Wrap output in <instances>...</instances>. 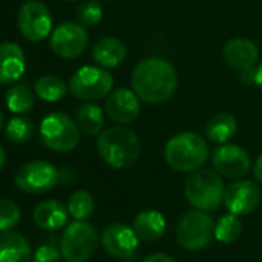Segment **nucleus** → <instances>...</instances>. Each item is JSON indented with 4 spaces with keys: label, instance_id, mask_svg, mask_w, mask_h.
Wrapping results in <instances>:
<instances>
[{
    "label": "nucleus",
    "instance_id": "f257e3e1",
    "mask_svg": "<svg viewBox=\"0 0 262 262\" xmlns=\"http://www.w3.org/2000/svg\"><path fill=\"white\" fill-rule=\"evenodd\" d=\"M131 86L141 100L158 105L167 102L174 94L178 74L168 60L162 57H147L133 70Z\"/></svg>",
    "mask_w": 262,
    "mask_h": 262
},
{
    "label": "nucleus",
    "instance_id": "f03ea898",
    "mask_svg": "<svg viewBox=\"0 0 262 262\" xmlns=\"http://www.w3.org/2000/svg\"><path fill=\"white\" fill-rule=\"evenodd\" d=\"M97 153L106 165L116 170H123L138 162L141 155V141L128 126H111L99 135Z\"/></svg>",
    "mask_w": 262,
    "mask_h": 262
},
{
    "label": "nucleus",
    "instance_id": "7ed1b4c3",
    "mask_svg": "<svg viewBox=\"0 0 262 262\" xmlns=\"http://www.w3.org/2000/svg\"><path fill=\"white\" fill-rule=\"evenodd\" d=\"M167 164L179 173H193L208 159V144L191 131L173 136L165 145Z\"/></svg>",
    "mask_w": 262,
    "mask_h": 262
},
{
    "label": "nucleus",
    "instance_id": "20e7f679",
    "mask_svg": "<svg viewBox=\"0 0 262 262\" xmlns=\"http://www.w3.org/2000/svg\"><path fill=\"white\" fill-rule=\"evenodd\" d=\"M224 182L217 171L196 170L185 181V198L198 210H214L224 202Z\"/></svg>",
    "mask_w": 262,
    "mask_h": 262
},
{
    "label": "nucleus",
    "instance_id": "39448f33",
    "mask_svg": "<svg viewBox=\"0 0 262 262\" xmlns=\"http://www.w3.org/2000/svg\"><path fill=\"white\" fill-rule=\"evenodd\" d=\"M40 141L42 144L56 151L68 153L73 151L80 141V129L68 114L51 113L40 123Z\"/></svg>",
    "mask_w": 262,
    "mask_h": 262
},
{
    "label": "nucleus",
    "instance_id": "423d86ee",
    "mask_svg": "<svg viewBox=\"0 0 262 262\" xmlns=\"http://www.w3.org/2000/svg\"><path fill=\"white\" fill-rule=\"evenodd\" d=\"M99 234L86 221H74L60 239V253L67 262H86L96 251Z\"/></svg>",
    "mask_w": 262,
    "mask_h": 262
},
{
    "label": "nucleus",
    "instance_id": "0eeeda50",
    "mask_svg": "<svg viewBox=\"0 0 262 262\" xmlns=\"http://www.w3.org/2000/svg\"><path fill=\"white\" fill-rule=\"evenodd\" d=\"M113 76L102 67H82L70 79V93L86 102L100 100L113 90Z\"/></svg>",
    "mask_w": 262,
    "mask_h": 262
},
{
    "label": "nucleus",
    "instance_id": "6e6552de",
    "mask_svg": "<svg viewBox=\"0 0 262 262\" xmlns=\"http://www.w3.org/2000/svg\"><path fill=\"white\" fill-rule=\"evenodd\" d=\"M214 236V222L204 210L185 213L176 228V239L181 247L190 251L202 250Z\"/></svg>",
    "mask_w": 262,
    "mask_h": 262
},
{
    "label": "nucleus",
    "instance_id": "1a4fd4ad",
    "mask_svg": "<svg viewBox=\"0 0 262 262\" xmlns=\"http://www.w3.org/2000/svg\"><path fill=\"white\" fill-rule=\"evenodd\" d=\"M60 181L59 170L47 161H31L24 164L16 176L14 182L19 190L28 194H42L53 190Z\"/></svg>",
    "mask_w": 262,
    "mask_h": 262
},
{
    "label": "nucleus",
    "instance_id": "9d476101",
    "mask_svg": "<svg viewBox=\"0 0 262 262\" xmlns=\"http://www.w3.org/2000/svg\"><path fill=\"white\" fill-rule=\"evenodd\" d=\"M17 25L22 36L31 42L45 40L53 30V17L40 0H27L19 10Z\"/></svg>",
    "mask_w": 262,
    "mask_h": 262
},
{
    "label": "nucleus",
    "instance_id": "9b49d317",
    "mask_svg": "<svg viewBox=\"0 0 262 262\" xmlns=\"http://www.w3.org/2000/svg\"><path fill=\"white\" fill-rule=\"evenodd\" d=\"M50 47L53 53L62 59H76L82 56L88 47V33L82 24H60L51 33Z\"/></svg>",
    "mask_w": 262,
    "mask_h": 262
},
{
    "label": "nucleus",
    "instance_id": "f8f14e48",
    "mask_svg": "<svg viewBox=\"0 0 262 262\" xmlns=\"http://www.w3.org/2000/svg\"><path fill=\"white\" fill-rule=\"evenodd\" d=\"M211 164L214 171L228 179H241L250 170L248 153L234 144H221L211 153Z\"/></svg>",
    "mask_w": 262,
    "mask_h": 262
},
{
    "label": "nucleus",
    "instance_id": "ddd939ff",
    "mask_svg": "<svg viewBox=\"0 0 262 262\" xmlns=\"http://www.w3.org/2000/svg\"><path fill=\"white\" fill-rule=\"evenodd\" d=\"M102 247L105 251L116 259L131 257L139 245V237L133 227L125 224H111L102 231Z\"/></svg>",
    "mask_w": 262,
    "mask_h": 262
},
{
    "label": "nucleus",
    "instance_id": "4468645a",
    "mask_svg": "<svg viewBox=\"0 0 262 262\" xmlns=\"http://www.w3.org/2000/svg\"><path fill=\"white\" fill-rule=\"evenodd\" d=\"M260 202V190L251 181H236L230 184L224 191L225 208L236 214H248L257 208Z\"/></svg>",
    "mask_w": 262,
    "mask_h": 262
},
{
    "label": "nucleus",
    "instance_id": "2eb2a0df",
    "mask_svg": "<svg viewBox=\"0 0 262 262\" xmlns=\"http://www.w3.org/2000/svg\"><path fill=\"white\" fill-rule=\"evenodd\" d=\"M139 100L141 99L133 90L117 88L106 96V102H105L106 116L119 125H128L131 122H135L141 111Z\"/></svg>",
    "mask_w": 262,
    "mask_h": 262
},
{
    "label": "nucleus",
    "instance_id": "dca6fc26",
    "mask_svg": "<svg viewBox=\"0 0 262 262\" xmlns=\"http://www.w3.org/2000/svg\"><path fill=\"white\" fill-rule=\"evenodd\" d=\"M27 70L25 53L14 42L0 43V83L8 85L17 82Z\"/></svg>",
    "mask_w": 262,
    "mask_h": 262
},
{
    "label": "nucleus",
    "instance_id": "f3484780",
    "mask_svg": "<svg viewBox=\"0 0 262 262\" xmlns=\"http://www.w3.org/2000/svg\"><path fill=\"white\" fill-rule=\"evenodd\" d=\"M222 56L231 68L241 71L256 65L259 59V50L250 39L234 37L224 45Z\"/></svg>",
    "mask_w": 262,
    "mask_h": 262
},
{
    "label": "nucleus",
    "instance_id": "a211bd4d",
    "mask_svg": "<svg viewBox=\"0 0 262 262\" xmlns=\"http://www.w3.org/2000/svg\"><path fill=\"white\" fill-rule=\"evenodd\" d=\"M33 257L31 245L17 231H0V262H30Z\"/></svg>",
    "mask_w": 262,
    "mask_h": 262
},
{
    "label": "nucleus",
    "instance_id": "6ab92c4d",
    "mask_svg": "<svg viewBox=\"0 0 262 262\" xmlns=\"http://www.w3.org/2000/svg\"><path fill=\"white\" fill-rule=\"evenodd\" d=\"M68 207L62 202L50 199L36 205L33 211V219L37 227L43 230H59L68 221Z\"/></svg>",
    "mask_w": 262,
    "mask_h": 262
},
{
    "label": "nucleus",
    "instance_id": "aec40b11",
    "mask_svg": "<svg viewBox=\"0 0 262 262\" xmlns=\"http://www.w3.org/2000/svg\"><path fill=\"white\" fill-rule=\"evenodd\" d=\"M126 57V45L117 37H103L93 48V59L102 68H116Z\"/></svg>",
    "mask_w": 262,
    "mask_h": 262
},
{
    "label": "nucleus",
    "instance_id": "412c9836",
    "mask_svg": "<svg viewBox=\"0 0 262 262\" xmlns=\"http://www.w3.org/2000/svg\"><path fill=\"white\" fill-rule=\"evenodd\" d=\"M167 228L165 224V217L162 213L156 211V210H145L141 211L133 222V230L136 231L138 237L141 241H156L159 237L164 236Z\"/></svg>",
    "mask_w": 262,
    "mask_h": 262
},
{
    "label": "nucleus",
    "instance_id": "4be33fe9",
    "mask_svg": "<svg viewBox=\"0 0 262 262\" xmlns=\"http://www.w3.org/2000/svg\"><path fill=\"white\" fill-rule=\"evenodd\" d=\"M236 131H237V120L230 113L214 114L205 126L207 138L216 144H225L236 135Z\"/></svg>",
    "mask_w": 262,
    "mask_h": 262
},
{
    "label": "nucleus",
    "instance_id": "5701e85b",
    "mask_svg": "<svg viewBox=\"0 0 262 262\" xmlns=\"http://www.w3.org/2000/svg\"><path fill=\"white\" fill-rule=\"evenodd\" d=\"M105 116L100 106L86 102L82 106H79L76 113V123L79 129L86 136H99L103 128Z\"/></svg>",
    "mask_w": 262,
    "mask_h": 262
},
{
    "label": "nucleus",
    "instance_id": "b1692460",
    "mask_svg": "<svg viewBox=\"0 0 262 262\" xmlns=\"http://www.w3.org/2000/svg\"><path fill=\"white\" fill-rule=\"evenodd\" d=\"M68 85L57 76H42L36 80L34 91L45 102H59L68 93Z\"/></svg>",
    "mask_w": 262,
    "mask_h": 262
},
{
    "label": "nucleus",
    "instance_id": "393cba45",
    "mask_svg": "<svg viewBox=\"0 0 262 262\" xmlns=\"http://www.w3.org/2000/svg\"><path fill=\"white\" fill-rule=\"evenodd\" d=\"M7 106L14 114H25L30 113L34 106V96L33 91L27 85H14L5 94Z\"/></svg>",
    "mask_w": 262,
    "mask_h": 262
},
{
    "label": "nucleus",
    "instance_id": "a878e982",
    "mask_svg": "<svg viewBox=\"0 0 262 262\" xmlns=\"http://www.w3.org/2000/svg\"><path fill=\"white\" fill-rule=\"evenodd\" d=\"M94 198L86 190H77L68 199V211L76 221H86L94 213Z\"/></svg>",
    "mask_w": 262,
    "mask_h": 262
},
{
    "label": "nucleus",
    "instance_id": "bb28decb",
    "mask_svg": "<svg viewBox=\"0 0 262 262\" xmlns=\"http://www.w3.org/2000/svg\"><path fill=\"white\" fill-rule=\"evenodd\" d=\"M241 231H242V222L233 213L221 216L217 224L214 225V237L224 244L234 242L239 237Z\"/></svg>",
    "mask_w": 262,
    "mask_h": 262
},
{
    "label": "nucleus",
    "instance_id": "cd10ccee",
    "mask_svg": "<svg viewBox=\"0 0 262 262\" xmlns=\"http://www.w3.org/2000/svg\"><path fill=\"white\" fill-rule=\"evenodd\" d=\"M5 131H7V136L11 142L25 144L34 135V123L28 117L16 116V117L10 119Z\"/></svg>",
    "mask_w": 262,
    "mask_h": 262
},
{
    "label": "nucleus",
    "instance_id": "c85d7f7f",
    "mask_svg": "<svg viewBox=\"0 0 262 262\" xmlns=\"http://www.w3.org/2000/svg\"><path fill=\"white\" fill-rule=\"evenodd\" d=\"M103 16V8L99 0H85L77 7V19L83 27H96Z\"/></svg>",
    "mask_w": 262,
    "mask_h": 262
},
{
    "label": "nucleus",
    "instance_id": "c756f323",
    "mask_svg": "<svg viewBox=\"0 0 262 262\" xmlns=\"http://www.w3.org/2000/svg\"><path fill=\"white\" fill-rule=\"evenodd\" d=\"M22 217V211L16 202L10 199H0V231L13 230Z\"/></svg>",
    "mask_w": 262,
    "mask_h": 262
},
{
    "label": "nucleus",
    "instance_id": "7c9ffc66",
    "mask_svg": "<svg viewBox=\"0 0 262 262\" xmlns=\"http://www.w3.org/2000/svg\"><path fill=\"white\" fill-rule=\"evenodd\" d=\"M62 259V253L60 250H57L54 245H40L34 256H33V262H60Z\"/></svg>",
    "mask_w": 262,
    "mask_h": 262
},
{
    "label": "nucleus",
    "instance_id": "2f4dec72",
    "mask_svg": "<svg viewBox=\"0 0 262 262\" xmlns=\"http://www.w3.org/2000/svg\"><path fill=\"white\" fill-rule=\"evenodd\" d=\"M241 80L245 85H256V68L251 67V68L241 70Z\"/></svg>",
    "mask_w": 262,
    "mask_h": 262
},
{
    "label": "nucleus",
    "instance_id": "473e14b6",
    "mask_svg": "<svg viewBox=\"0 0 262 262\" xmlns=\"http://www.w3.org/2000/svg\"><path fill=\"white\" fill-rule=\"evenodd\" d=\"M142 262H176V260L165 253H155V254H150L148 257H145Z\"/></svg>",
    "mask_w": 262,
    "mask_h": 262
},
{
    "label": "nucleus",
    "instance_id": "72a5a7b5",
    "mask_svg": "<svg viewBox=\"0 0 262 262\" xmlns=\"http://www.w3.org/2000/svg\"><path fill=\"white\" fill-rule=\"evenodd\" d=\"M253 174H254L256 181L262 184V155H260V156L256 159V162H254V167H253Z\"/></svg>",
    "mask_w": 262,
    "mask_h": 262
},
{
    "label": "nucleus",
    "instance_id": "f704fd0d",
    "mask_svg": "<svg viewBox=\"0 0 262 262\" xmlns=\"http://www.w3.org/2000/svg\"><path fill=\"white\" fill-rule=\"evenodd\" d=\"M5 162H7V153H5V148L2 147V144H0V171L4 170Z\"/></svg>",
    "mask_w": 262,
    "mask_h": 262
},
{
    "label": "nucleus",
    "instance_id": "c9c22d12",
    "mask_svg": "<svg viewBox=\"0 0 262 262\" xmlns=\"http://www.w3.org/2000/svg\"><path fill=\"white\" fill-rule=\"evenodd\" d=\"M256 85L262 88V63L256 68Z\"/></svg>",
    "mask_w": 262,
    "mask_h": 262
},
{
    "label": "nucleus",
    "instance_id": "e433bc0d",
    "mask_svg": "<svg viewBox=\"0 0 262 262\" xmlns=\"http://www.w3.org/2000/svg\"><path fill=\"white\" fill-rule=\"evenodd\" d=\"M4 125H5V117H4V113L0 111V129L4 128Z\"/></svg>",
    "mask_w": 262,
    "mask_h": 262
},
{
    "label": "nucleus",
    "instance_id": "4c0bfd02",
    "mask_svg": "<svg viewBox=\"0 0 262 262\" xmlns=\"http://www.w3.org/2000/svg\"><path fill=\"white\" fill-rule=\"evenodd\" d=\"M67 2H74V0H67Z\"/></svg>",
    "mask_w": 262,
    "mask_h": 262
}]
</instances>
